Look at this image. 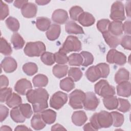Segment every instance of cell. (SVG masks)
I'll list each match as a JSON object with an SVG mask.
<instances>
[{
  "label": "cell",
  "instance_id": "cell-1",
  "mask_svg": "<svg viewBox=\"0 0 131 131\" xmlns=\"http://www.w3.org/2000/svg\"><path fill=\"white\" fill-rule=\"evenodd\" d=\"M27 100L32 104L34 112L40 113L48 107L49 94L46 90L41 88L31 89L26 94Z\"/></svg>",
  "mask_w": 131,
  "mask_h": 131
},
{
  "label": "cell",
  "instance_id": "cell-2",
  "mask_svg": "<svg viewBox=\"0 0 131 131\" xmlns=\"http://www.w3.org/2000/svg\"><path fill=\"white\" fill-rule=\"evenodd\" d=\"M81 50V43L79 39L76 36L70 35L67 37L58 52L67 54L70 52H78Z\"/></svg>",
  "mask_w": 131,
  "mask_h": 131
},
{
  "label": "cell",
  "instance_id": "cell-3",
  "mask_svg": "<svg viewBox=\"0 0 131 131\" xmlns=\"http://www.w3.org/2000/svg\"><path fill=\"white\" fill-rule=\"evenodd\" d=\"M45 45L41 41L29 42L25 47L24 52L29 57H38L46 52Z\"/></svg>",
  "mask_w": 131,
  "mask_h": 131
},
{
  "label": "cell",
  "instance_id": "cell-4",
  "mask_svg": "<svg viewBox=\"0 0 131 131\" xmlns=\"http://www.w3.org/2000/svg\"><path fill=\"white\" fill-rule=\"evenodd\" d=\"M94 90L97 94L103 98L115 94V88L104 79H102L97 82L94 86Z\"/></svg>",
  "mask_w": 131,
  "mask_h": 131
},
{
  "label": "cell",
  "instance_id": "cell-5",
  "mask_svg": "<svg viewBox=\"0 0 131 131\" xmlns=\"http://www.w3.org/2000/svg\"><path fill=\"white\" fill-rule=\"evenodd\" d=\"M85 96V93L81 90H74L69 95V105L75 110L82 108Z\"/></svg>",
  "mask_w": 131,
  "mask_h": 131
},
{
  "label": "cell",
  "instance_id": "cell-6",
  "mask_svg": "<svg viewBox=\"0 0 131 131\" xmlns=\"http://www.w3.org/2000/svg\"><path fill=\"white\" fill-rule=\"evenodd\" d=\"M110 18L114 21H122L125 19L124 8L120 1H116L112 5Z\"/></svg>",
  "mask_w": 131,
  "mask_h": 131
},
{
  "label": "cell",
  "instance_id": "cell-7",
  "mask_svg": "<svg viewBox=\"0 0 131 131\" xmlns=\"http://www.w3.org/2000/svg\"><path fill=\"white\" fill-rule=\"evenodd\" d=\"M68 96L65 93L58 91L55 93L50 99V105L55 110H59L67 102Z\"/></svg>",
  "mask_w": 131,
  "mask_h": 131
},
{
  "label": "cell",
  "instance_id": "cell-8",
  "mask_svg": "<svg viewBox=\"0 0 131 131\" xmlns=\"http://www.w3.org/2000/svg\"><path fill=\"white\" fill-rule=\"evenodd\" d=\"M106 61L110 63L122 66L126 62V56L122 52L113 49L108 52L106 55Z\"/></svg>",
  "mask_w": 131,
  "mask_h": 131
},
{
  "label": "cell",
  "instance_id": "cell-9",
  "mask_svg": "<svg viewBox=\"0 0 131 131\" xmlns=\"http://www.w3.org/2000/svg\"><path fill=\"white\" fill-rule=\"evenodd\" d=\"M96 113V120L100 128H108L113 124V118L111 113L101 111Z\"/></svg>",
  "mask_w": 131,
  "mask_h": 131
},
{
  "label": "cell",
  "instance_id": "cell-10",
  "mask_svg": "<svg viewBox=\"0 0 131 131\" xmlns=\"http://www.w3.org/2000/svg\"><path fill=\"white\" fill-rule=\"evenodd\" d=\"M85 94L83 103L84 109L88 111H94L99 104V99L96 97L95 93L92 92H86Z\"/></svg>",
  "mask_w": 131,
  "mask_h": 131
},
{
  "label": "cell",
  "instance_id": "cell-11",
  "mask_svg": "<svg viewBox=\"0 0 131 131\" xmlns=\"http://www.w3.org/2000/svg\"><path fill=\"white\" fill-rule=\"evenodd\" d=\"M32 88V84L29 80L25 78H22L16 82L14 86V90L19 94L25 95Z\"/></svg>",
  "mask_w": 131,
  "mask_h": 131
},
{
  "label": "cell",
  "instance_id": "cell-12",
  "mask_svg": "<svg viewBox=\"0 0 131 131\" xmlns=\"http://www.w3.org/2000/svg\"><path fill=\"white\" fill-rule=\"evenodd\" d=\"M1 66L4 71L8 73L13 72L17 67L16 60L11 57H6L4 58L1 62Z\"/></svg>",
  "mask_w": 131,
  "mask_h": 131
},
{
  "label": "cell",
  "instance_id": "cell-13",
  "mask_svg": "<svg viewBox=\"0 0 131 131\" xmlns=\"http://www.w3.org/2000/svg\"><path fill=\"white\" fill-rule=\"evenodd\" d=\"M21 14L26 18H32L36 16L37 7L32 3L28 2L21 9Z\"/></svg>",
  "mask_w": 131,
  "mask_h": 131
},
{
  "label": "cell",
  "instance_id": "cell-14",
  "mask_svg": "<svg viewBox=\"0 0 131 131\" xmlns=\"http://www.w3.org/2000/svg\"><path fill=\"white\" fill-rule=\"evenodd\" d=\"M69 18L67 12L63 9H57L54 11L52 15L53 21L58 24H63Z\"/></svg>",
  "mask_w": 131,
  "mask_h": 131
},
{
  "label": "cell",
  "instance_id": "cell-15",
  "mask_svg": "<svg viewBox=\"0 0 131 131\" xmlns=\"http://www.w3.org/2000/svg\"><path fill=\"white\" fill-rule=\"evenodd\" d=\"M87 79L92 82H94L101 77V73L98 66H91L85 72Z\"/></svg>",
  "mask_w": 131,
  "mask_h": 131
},
{
  "label": "cell",
  "instance_id": "cell-16",
  "mask_svg": "<svg viewBox=\"0 0 131 131\" xmlns=\"http://www.w3.org/2000/svg\"><path fill=\"white\" fill-rule=\"evenodd\" d=\"M130 82L128 81L122 82L119 83L117 86V93L119 96L124 97H128L130 96Z\"/></svg>",
  "mask_w": 131,
  "mask_h": 131
},
{
  "label": "cell",
  "instance_id": "cell-17",
  "mask_svg": "<svg viewBox=\"0 0 131 131\" xmlns=\"http://www.w3.org/2000/svg\"><path fill=\"white\" fill-rule=\"evenodd\" d=\"M88 120L85 113L83 111L74 112L72 116V122L77 126H82Z\"/></svg>",
  "mask_w": 131,
  "mask_h": 131
},
{
  "label": "cell",
  "instance_id": "cell-18",
  "mask_svg": "<svg viewBox=\"0 0 131 131\" xmlns=\"http://www.w3.org/2000/svg\"><path fill=\"white\" fill-rule=\"evenodd\" d=\"M102 34L105 42L110 48H116L120 44V39L118 36L112 34L108 31V30L102 32Z\"/></svg>",
  "mask_w": 131,
  "mask_h": 131
},
{
  "label": "cell",
  "instance_id": "cell-19",
  "mask_svg": "<svg viewBox=\"0 0 131 131\" xmlns=\"http://www.w3.org/2000/svg\"><path fill=\"white\" fill-rule=\"evenodd\" d=\"M60 32L61 28L59 25L55 24H52L46 32L47 37L49 40L54 41L59 37Z\"/></svg>",
  "mask_w": 131,
  "mask_h": 131
},
{
  "label": "cell",
  "instance_id": "cell-20",
  "mask_svg": "<svg viewBox=\"0 0 131 131\" xmlns=\"http://www.w3.org/2000/svg\"><path fill=\"white\" fill-rule=\"evenodd\" d=\"M78 22L84 27H89L93 25L95 19L92 14L87 12H83L79 17Z\"/></svg>",
  "mask_w": 131,
  "mask_h": 131
},
{
  "label": "cell",
  "instance_id": "cell-21",
  "mask_svg": "<svg viewBox=\"0 0 131 131\" xmlns=\"http://www.w3.org/2000/svg\"><path fill=\"white\" fill-rule=\"evenodd\" d=\"M122 21H113L110 22L108 28V31L112 34L118 36L122 34L123 28Z\"/></svg>",
  "mask_w": 131,
  "mask_h": 131
},
{
  "label": "cell",
  "instance_id": "cell-22",
  "mask_svg": "<svg viewBox=\"0 0 131 131\" xmlns=\"http://www.w3.org/2000/svg\"><path fill=\"white\" fill-rule=\"evenodd\" d=\"M65 30L68 34H84L82 28L74 21H69L66 24Z\"/></svg>",
  "mask_w": 131,
  "mask_h": 131
},
{
  "label": "cell",
  "instance_id": "cell-23",
  "mask_svg": "<svg viewBox=\"0 0 131 131\" xmlns=\"http://www.w3.org/2000/svg\"><path fill=\"white\" fill-rule=\"evenodd\" d=\"M31 125L32 127L35 130H40L43 128L46 123L42 119L41 114H35L31 119Z\"/></svg>",
  "mask_w": 131,
  "mask_h": 131
},
{
  "label": "cell",
  "instance_id": "cell-24",
  "mask_svg": "<svg viewBox=\"0 0 131 131\" xmlns=\"http://www.w3.org/2000/svg\"><path fill=\"white\" fill-rule=\"evenodd\" d=\"M103 102L105 108L108 110H113L116 109L118 107V98L114 95L104 97Z\"/></svg>",
  "mask_w": 131,
  "mask_h": 131
},
{
  "label": "cell",
  "instance_id": "cell-25",
  "mask_svg": "<svg viewBox=\"0 0 131 131\" xmlns=\"http://www.w3.org/2000/svg\"><path fill=\"white\" fill-rule=\"evenodd\" d=\"M42 119L46 124H51L53 123L56 118V113L51 109L45 110L41 112Z\"/></svg>",
  "mask_w": 131,
  "mask_h": 131
},
{
  "label": "cell",
  "instance_id": "cell-26",
  "mask_svg": "<svg viewBox=\"0 0 131 131\" xmlns=\"http://www.w3.org/2000/svg\"><path fill=\"white\" fill-rule=\"evenodd\" d=\"M129 79V73L126 69L122 68L119 69L115 76V80L116 83L119 84L122 82L128 81Z\"/></svg>",
  "mask_w": 131,
  "mask_h": 131
},
{
  "label": "cell",
  "instance_id": "cell-27",
  "mask_svg": "<svg viewBox=\"0 0 131 131\" xmlns=\"http://www.w3.org/2000/svg\"><path fill=\"white\" fill-rule=\"evenodd\" d=\"M68 71V66L65 64H56L52 70L53 75L58 78H61L66 76Z\"/></svg>",
  "mask_w": 131,
  "mask_h": 131
},
{
  "label": "cell",
  "instance_id": "cell-28",
  "mask_svg": "<svg viewBox=\"0 0 131 131\" xmlns=\"http://www.w3.org/2000/svg\"><path fill=\"white\" fill-rule=\"evenodd\" d=\"M51 20L45 17H38L36 18V26L37 29L41 31H45L49 29L51 26Z\"/></svg>",
  "mask_w": 131,
  "mask_h": 131
},
{
  "label": "cell",
  "instance_id": "cell-29",
  "mask_svg": "<svg viewBox=\"0 0 131 131\" xmlns=\"http://www.w3.org/2000/svg\"><path fill=\"white\" fill-rule=\"evenodd\" d=\"M32 82L34 87L40 88L48 84V78L43 74H38L33 77Z\"/></svg>",
  "mask_w": 131,
  "mask_h": 131
},
{
  "label": "cell",
  "instance_id": "cell-30",
  "mask_svg": "<svg viewBox=\"0 0 131 131\" xmlns=\"http://www.w3.org/2000/svg\"><path fill=\"white\" fill-rule=\"evenodd\" d=\"M22 99L20 96L15 93H12L9 98L6 102V104L10 108H14L21 104Z\"/></svg>",
  "mask_w": 131,
  "mask_h": 131
},
{
  "label": "cell",
  "instance_id": "cell-31",
  "mask_svg": "<svg viewBox=\"0 0 131 131\" xmlns=\"http://www.w3.org/2000/svg\"><path fill=\"white\" fill-rule=\"evenodd\" d=\"M11 42L13 48L16 50H19L23 48L25 45V40L18 33H14L11 38Z\"/></svg>",
  "mask_w": 131,
  "mask_h": 131
},
{
  "label": "cell",
  "instance_id": "cell-32",
  "mask_svg": "<svg viewBox=\"0 0 131 131\" xmlns=\"http://www.w3.org/2000/svg\"><path fill=\"white\" fill-rule=\"evenodd\" d=\"M10 116L12 119L16 123H23L26 120V118L22 114L18 106L12 108L10 111Z\"/></svg>",
  "mask_w": 131,
  "mask_h": 131
},
{
  "label": "cell",
  "instance_id": "cell-33",
  "mask_svg": "<svg viewBox=\"0 0 131 131\" xmlns=\"http://www.w3.org/2000/svg\"><path fill=\"white\" fill-rule=\"evenodd\" d=\"M60 88L61 90L69 92L75 88L74 81L70 77H66L60 81Z\"/></svg>",
  "mask_w": 131,
  "mask_h": 131
},
{
  "label": "cell",
  "instance_id": "cell-34",
  "mask_svg": "<svg viewBox=\"0 0 131 131\" xmlns=\"http://www.w3.org/2000/svg\"><path fill=\"white\" fill-rule=\"evenodd\" d=\"M83 62V58L80 54L72 53L68 56V63L70 66H80Z\"/></svg>",
  "mask_w": 131,
  "mask_h": 131
},
{
  "label": "cell",
  "instance_id": "cell-35",
  "mask_svg": "<svg viewBox=\"0 0 131 131\" xmlns=\"http://www.w3.org/2000/svg\"><path fill=\"white\" fill-rule=\"evenodd\" d=\"M24 72L28 76H32L38 71V67L37 64L33 62H27L23 66Z\"/></svg>",
  "mask_w": 131,
  "mask_h": 131
},
{
  "label": "cell",
  "instance_id": "cell-36",
  "mask_svg": "<svg viewBox=\"0 0 131 131\" xmlns=\"http://www.w3.org/2000/svg\"><path fill=\"white\" fill-rule=\"evenodd\" d=\"M7 27L13 32H17L19 29V23L18 20L12 16H10L6 20Z\"/></svg>",
  "mask_w": 131,
  "mask_h": 131
},
{
  "label": "cell",
  "instance_id": "cell-37",
  "mask_svg": "<svg viewBox=\"0 0 131 131\" xmlns=\"http://www.w3.org/2000/svg\"><path fill=\"white\" fill-rule=\"evenodd\" d=\"M113 118V125L115 127H120L124 122V116L117 112H112L111 113Z\"/></svg>",
  "mask_w": 131,
  "mask_h": 131
},
{
  "label": "cell",
  "instance_id": "cell-38",
  "mask_svg": "<svg viewBox=\"0 0 131 131\" xmlns=\"http://www.w3.org/2000/svg\"><path fill=\"white\" fill-rule=\"evenodd\" d=\"M82 72L78 68H70L68 71V75L69 77L72 78L74 81L79 80L82 77Z\"/></svg>",
  "mask_w": 131,
  "mask_h": 131
},
{
  "label": "cell",
  "instance_id": "cell-39",
  "mask_svg": "<svg viewBox=\"0 0 131 131\" xmlns=\"http://www.w3.org/2000/svg\"><path fill=\"white\" fill-rule=\"evenodd\" d=\"M12 52L11 45L3 37L1 39V53L5 55H10Z\"/></svg>",
  "mask_w": 131,
  "mask_h": 131
},
{
  "label": "cell",
  "instance_id": "cell-40",
  "mask_svg": "<svg viewBox=\"0 0 131 131\" xmlns=\"http://www.w3.org/2000/svg\"><path fill=\"white\" fill-rule=\"evenodd\" d=\"M42 62L48 66H52L55 62L54 54L51 52H45L40 57Z\"/></svg>",
  "mask_w": 131,
  "mask_h": 131
},
{
  "label": "cell",
  "instance_id": "cell-41",
  "mask_svg": "<svg viewBox=\"0 0 131 131\" xmlns=\"http://www.w3.org/2000/svg\"><path fill=\"white\" fill-rule=\"evenodd\" d=\"M83 12V9L79 6H75L71 8L69 10L71 18L75 21H78L79 16Z\"/></svg>",
  "mask_w": 131,
  "mask_h": 131
},
{
  "label": "cell",
  "instance_id": "cell-42",
  "mask_svg": "<svg viewBox=\"0 0 131 131\" xmlns=\"http://www.w3.org/2000/svg\"><path fill=\"white\" fill-rule=\"evenodd\" d=\"M118 105L117 110L121 112L126 113L128 112L130 108V104L127 99L123 98H118Z\"/></svg>",
  "mask_w": 131,
  "mask_h": 131
},
{
  "label": "cell",
  "instance_id": "cell-43",
  "mask_svg": "<svg viewBox=\"0 0 131 131\" xmlns=\"http://www.w3.org/2000/svg\"><path fill=\"white\" fill-rule=\"evenodd\" d=\"M80 54L83 58V62L82 66L83 67H88L92 64L94 61V57L93 55L87 51H82Z\"/></svg>",
  "mask_w": 131,
  "mask_h": 131
},
{
  "label": "cell",
  "instance_id": "cell-44",
  "mask_svg": "<svg viewBox=\"0 0 131 131\" xmlns=\"http://www.w3.org/2000/svg\"><path fill=\"white\" fill-rule=\"evenodd\" d=\"M19 108L22 114L26 118H30L33 114V111L31 105L28 103L20 104Z\"/></svg>",
  "mask_w": 131,
  "mask_h": 131
},
{
  "label": "cell",
  "instance_id": "cell-45",
  "mask_svg": "<svg viewBox=\"0 0 131 131\" xmlns=\"http://www.w3.org/2000/svg\"><path fill=\"white\" fill-rule=\"evenodd\" d=\"M55 62L59 64H64L68 62V56L67 54L60 52H56L54 54Z\"/></svg>",
  "mask_w": 131,
  "mask_h": 131
},
{
  "label": "cell",
  "instance_id": "cell-46",
  "mask_svg": "<svg viewBox=\"0 0 131 131\" xmlns=\"http://www.w3.org/2000/svg\"><path fill=\"white\" fill-rule=\"evenodd\" d=\"M0 101L1 102H6L12 94V89L10 88H4L1 89Z\"/></svg>",
  "mask_w": 131,
  "mask_h": 131
},
{
  "label": "cell",
  "instance_id": "cell-47",
  "mask_svg": "<svg viewBox=\"0 0 131 131\" xmlns=\"http://www.w3.org/2000/svg\"><path fill=\"white\" fill-rule=\"evenodd\" d=\"M110 21L108 19H101L98 21L97 23V28L101 33L108 30V26Z\"/></svg>",
  "mask_w": 131,
  "mask_h": 131
},
{
  "label": "cell",
  "instance_id": "cell-48",
  "mask_svg": "<svg viewBox=\"0 0 131 131\" xmlns=\"http://www.w3.org/2000/svg\"><path fill=\"white\" fill-rule=\"evenodd\" d=\"M120 44L125 49L131 50V36L128 35L123 36L120 39Z\"/></svg>",
  "mask_w": 131,
  "mask_h": 131
},
{
  "label": "cell",
  "instance_id": "cell-49",
  "mask_svg": "<svg viewBox=\"0 0 131 131\" xmlns=\"http://www.w3.org/2000/svg\"><path fill=\"white\" fill-rule=\"evenodd\" d=\"M98 67L99 68L102 78H106L110 73V67L105 63H100L97 64Z\"/></svg>",
  "mask_w": 131,
  "mask_h": 131
},
{
  "label": "cell",
  "instance_id": "cell-50",
  "mask_svg": "<svg viewBox=\"0 0 131 131\" xmlns=\"http://www.w3.org/2000/svg\"><path fill=\"white\" fill-rule=\"evenodd\" d=\"M9 14V10L8 5L2 1L1 4V20H4L7 17Z\"/></svg>",
  "mask_w": 131,
  "mask_h": 131
},
{
  "label": "cell",
  "instance_id": "cell-51",
  "mask_svg": "<svg viewBox=\"0 0 131 131\" xmlns=\"http://www.w3.org/2000/svg\"><path fill=\"white\" fill-rule=\"evenodd\" d=\"M9 114L8 108L2 104L0 105V120L1 122H3L6 119Z\"/></svg>",
  "mask_w": 131,
  "mask_h": 131
},
{
  "label": "cell",
  "instance_id": "cell-52",
  "mask_svg": "<svg viewBox=\"0 0 131 131\" xmlns=\"http://www.w3.org/2000/svg\"><path fill=\"white\" fill-rule=\"evenodd\" d=\"M130 20H128L125 21L122 25V28H123V31L127 34H128V35H130L131 33L130 31Z\"/></svg>",
  "mask_w": 131,
  "mask_h": 131
},
{
  "label": "cell",
  "instance_id": "cell-53",
  "mask_svg": "<svg viewBox=\"0 0 131 131\" xmlns=\"http://www.w3.org/2000/svg\"><path fill=\"white\" fill-rule=\"evenodd\" d=\"M0 80H1V89L7 87L9 85V80L8 78L3 75H2L0 76Z\"/></svg>",
  "mask_w": 131,
  "mask_h": 131
},
{
  "label": "cell",
  "instance_id": "cell-54",
  "mask_svg": "<svg viewBox=\"0 0 131 131\" xmlns=\"http://www.w3.org/2000/svg\"><path fill=\"white\" fill-rule=\"evenodd\" d=\"M28 2V1H14L13 5L16 8L18 9H21Z\"/></svg>",
  "mask_w": 131,
  "mask_h": 131
},
{
  "label": "cell",
  "instance_id": "cell-55",
  "mask_svg": "<svg viewBox=\"0 0 131 131\" xmlns=\"http://www.w3.org/2000/svg\"><path fill=\"white\" fill-rule=\"evenodd\" d=\"M130 4H131V1H128L127 2H126L125 4V10H126V15L128 17H130Z\"/></svg>",
  "mask_w": 131,
  "mask_h": 131
},
{
  "label": "cell",
  "instance_id": "cell-56",
  "mask_svg": "<svg viewBox=\"0 0 131 131\" xmlns=\"http://www.w3.org/2000/svg\"><path fill=\"white\" fill-rule=\"evenodd\" d=\"M66 130V129L61 125L59 124H56L54 125H53L51 127V130Z\"/></svg>",
  "mask_w": 131,
  "mask_h": 131
},
{
  "label": "cell",
  "instance_id": "cell-57",
  "mask_svg": "<svg viewBox=\"0 0 131 131\" xmlns=\"http://www.w3.org/2000/svg\"><path fill=\"white\" fill-rule=\"evenodd\" d=\"M83 130H95L91 123H88L87 124H85L83 126Z\"/></svg>",
  "mask_w": 131,
  "mask_h": 131
},
{
  "label": "cell",
  "instance_id": "cell-58",
  "mask_svg": "<svg viewBox=\"0 0 131 131\" xmlns=\"http://www.w3.org/2000/svg\"><path fill=\"white\" fill-rule=\"evenodd\" d=\"M31 130V129L28 128L26 126L24 125H18L15 127L14 129V130Z\"/></svg>",
  "mask_w": 131,
  "mask_h": 131
},
{
  "label": "cell",
  "instance_id": "cell-59",
  "mask_svg": "<svg viewBox=\"0 0 131 131\" xmlns=\"http://www.w3.org/2000/svg\"><path fill=\"white\" fill-rule=\"evenodd\" d=\"M50 2V1H47V0H36L35 1V3H37L38 5H45L48 4Z\"/></svg>",
  "mask_w": 131,
  "mask_h": 131
},
{
  "label": "cell",
  "instance_id": "cell-60",
  "mask_svg": "<svg viewBox=\"0 0 131 131\" xmlns=\"http://www.w3.org/2000/svg\"><path fill=\"white\" fill-rule=\"evenodd\" d=\"M1 130H2V131H3V130H12V129L9 126L3 125L1 127Z\"/></svg>",
  "mask_w": 131,
  "mask_h": 131
}]
</instances>
